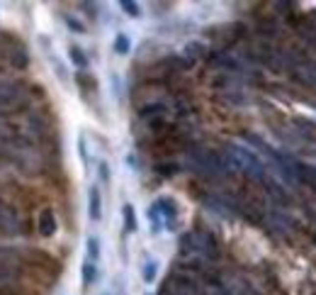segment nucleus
I'll list each match as a JSON object with an SVG mask.
<instances>
[{"label": "nucleus", "mask_w": 316, "mask_h": 295, "mask_svg": "<svg viewBox=\"0 0 316 295\" xmlns=\"http://www.w3.org/2000/svg\"><path fill=\"white\" fill-rule=\"evenodd\" d=\"M39 44H42V52H44V56L51 61V69H54V74L59 76V80H68V74H66V69H63L61 59L56 56V52H54V47H51V39L49 37H39Z\"/></svg>", "instance_id": "5"}, {"label": "nucleus", "mask_w": 316, "mask_h": 295, "mask_svg": "<svg viewBox=\"0 0 316 295\" xmlns=\"http://www.w3.org/2000/svg\"><path fill=\"white\" fill-rule=\"evenodd\" d=\"M180 251H183V256L190 259V261H209V259L217 256V244H214V239L207 232L194 229V232H188L183 237Z\"/></svg>", "instance_id": "2"}, {"label": "nucleus", "mask_w": 316, "mask_h": 295, "mask_svg": "<svg viewBox=\"0 0 316 295\" xmlns=\"http://www.w3.org/2000/svg\"><path fill=\"white\" fill-rule=\"evenodd\" d=\"M151 210L161 217V222H163L168 229H175V222H178V205H175V200H170V198H161Z\"/></svg>", "instance_id": "4"}, {"label": "nucleus", "mask_w": 316, "mask_h": 295, "mask_svg": "<svg viewBox=\"0 0 316 295\" xmlns=\"http://www.w3.org/2000/svg\"><path fill=\"white\" fill-rule=\"evenodd\" d=\"M66 22L71 25V29H73V32H78V34H83V32H85V27H83V25H80L78 20H73L71 15H66Z\"/></svg>", "instance_id": "16"}, {"label": "nucleus", "mask_w": 316, "mask_h": 295, "mask_svg": "<svg viewBox=\"0 0 316 295\" xmlns=\"http://www.w3.org/2000/svg\"><path fill=\"white\" fill-rule=\"evenodd\" d=\"M97 259H100V241H97V237H90L88 239V261L97 264Z\"/></svg>", "instance_id": "13"}, {"label": "nucleus", "mask_w": 316, "mask_h": 295, "mask_svg": "<svg viewBox=\"0 0 316 295\" xmlns=\"http://www.w3.org/2000/svg\"><path fill=\"white\" fill-rule=\"evenodd\" d=\"M68 56H71V61H73L75 69H88V56H85V52H83L78 44H71Z\"/></svg>", "instance_id": "9"}, {"label": "nucleus", "mask_w": 316, "mask_h": 295, "mask_svg": "<svg viewBox=\"0 0 316 295\" xmlns=\"http://www.w3.org/2000/svg\"><path fill=\"white\" fill-rule=\"evenodd\" d=\"M124 227L126 232H136V215H134V208L131 205H124Z\"/></svg>", "instance_id": "14"}, {"label": "nucleus", "mask_w": 316, "mask_h": 295, "mask_svg": "<svg viewBox=\"0 0 316 295\" xmlns=\"http://www.w3.org/2000/svg\"><path fill=\"white\" fill-rule=\"evenodd\" d=\"M100 176H102V181H105V183L110 181V171H107V163H105V161L100 163Z\"/></svg>", "instance_id": "17"}, {"label": "nucleus", "mask_w": 316, "mask_h": 295, "mask_svg": "<svg viewBox=\"0 0 316 295\" xmlns=\"http://www.w3.org/2000/svg\"><path fill=\"white\" fill-rule=\"evenodd\" d=\"M88 215L93 222H97L102 217V198H100V190L95 186L88 190Z\"/></svg>", "instance_id": "7"}, {"label": "nucleus", "mask_w": 316, "mask_h": 295, "mask_svg": "<svg viewBox=\"0 0 316 295\" xmlns=\"http://www.w3.org/2000/svg\"><path fill=\"white\" fill-rule=\"evenodd\" d=\"M120 5H122V10H124L126 15H131V17H139V15H141V10H139V2H129V0H122Z\"/></svg>", "instance_id": "15"}, {"label": "nucleus", "mask_w": 316, "mask_h": 295, "mask_svg": "<svg viewBox=\"0 0 316 295\" xmlns=\"http://www.w3.org/2000/svg\"><path fill=\"white\" fill-rule=\"evenodd\" d=\"M56 229H59V224H56L54 210H44V213L39 215V234H42V237H54Z\"/></svg>", "instance_id": "8"}, {"label": "nucleus", "mask_w": 316, "mask_h": 295, "mask_svg": "<svg viewBox=\"0 0 316 295\" xmlns=\"http://www.w3.org/2000/svg\"><path fill=\"white\" fill-rule=\"evenodd\" d=\"M17 227H20V217H17V213L12 210V208H7V205H0V232H17Z\"/></svg>", "instance_id": "6"}, {"label": "nucleus", "mask_w": 316, "mask_h": 295, "mask_svg": "<svg viewBox=\"0 0 316 295\" xmlns=\"http://www.w3.org/2000/svg\"><path fill=\"white\" fill-rule=\"evenodd\" d=\"M129 49H131L129 37H126V34H117V37H115V52H117L120 56H124V54H129Z\"/></svg>", "instance_id": "11"}, {"label": "nucleus", "mask_w": 316, "mask_h": 295, "mask_svg": "<svg viewBox=\"0 0 316 295\" xmlns=\"http://www.w3.org/2000/svg\"><path fill=\"white\" fill-rule=\"evenodd\" d=\"M95 281H97V264L85 259V264H83V286L88 288V286H93Z\"/></svg>", "instance_id": "10"}, {"label": "nucleus", "mask_w": 316, "mask_h": 295, "mask_svg": "<svg viewBox=\"0 0 316 295\" xmlns=\"http://www.w3.org/2000/svg\"><path fill=\"white\" fill-rule=\"evenodd\" d=\"M166 295H202V286L190 276H173L168 278Z\"/></svg>", "instance_id": "3"}, {"label": "nucleus", "mask_w": 316, "mask_h": 295, "mask_svg": "<svg viewBox=\"0 0 316 295\" xmlns=\"http://www.w3.org/2000/svg\"><path fill=\"white\" fill-rule=\"evenodd\" d=\"M141 273H144V281H146V283H153V278H156V273H158V266H156V261H153V259H148V261L144 264Z\"/></svg>", "instance_id": "12"}, {"label": "nucleus", "mask_w": 316, "mask_h": 295, "mask_svg": "<svg viewBox=\"0 0 316 295\" xmlns=\"http://www.w3.org/2000/svg\"><path fill=\"white\" fill-rule=\"evenodd\" d=\"M226 154H229V163L239 171H243L248 178H255V181H265L267 178V171H265V161L253 151V149L243 147V144H229L226 147Z\"/></svg>", "instance_id": "1"}]
</instances>
